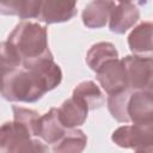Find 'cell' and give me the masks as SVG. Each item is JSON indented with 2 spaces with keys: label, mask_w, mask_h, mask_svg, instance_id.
<instances>
[{
  "label": "cell",
  "mask_w": 153,
  "mask_h": 153,
  "mask_svg": "<svg viewBox=\"0 0 153 153\" xmlns=\"http://www.w3.org/2000/svg\"><path fill=\"white\" fill-rule=\"evenodd\" d=\"M87 145L86 134L82 130L72 128L67 129L62 137L53 145L54 153H81Z\"/></svg>",
  "instance_id": "cell-15"
},
{
  "label": "cell",
  "mask_w": 153,
  "mask_h": 153,
  "mask_svg": "<svg viewBox=\"0 0 153 153\" xmlns=\"http://www.w3.org/2000/svg\"><path fill=\"white\" fill-rule=\"evenodd\" d=\"M39 0H7L0 1V14L18 16L22 19L37 18L39 13Z\"/></svg>",
  "instance_id": "cell-14"
},
{
  "label": "cell",
  "mask_w": 153,
  "mask_h": 153,
  "mask_svg": "<svg viewBox=\"0 0 153 153\" xmlns=\"http://www.w3.org/2000/svg\"><path fill=\"white\" fill-rule=\"evenodd\" d=\"M127 116L133 124L153 123L152 91H133L127 102Z\"/></svg>",
  "instance_id": "cell-7"
},
{
  "label": "cell",
  "mask_w": 153,
  "mask_h": 153,
  "mask_svg": "<svg viewBox=\"0 0 153 153\" xmlns=\"http://www.w3.org/2000/svg\"><path fill=\"white\" fill-rule=\"evenodd\" d=\"M57 114L62 126L66 129H72L84 124L88 109L80 99L72 97L62 103V105L57 109Z\"/></svg>",
  "instance_id": "cell-11"
},
{
  "label": "cell",
  "mask_w": 153,
  "mask_h": 153,
  "mask_svg": "<svg viewBox=\"0 0 153 153\" xmlns=\"http://www.w3.org/2000/svg\"><path fill=\"white\" fill-rule=\"evenodd\" d=\"M20 66H22V60L18 56V54L14 51V49L10 45L7 41L1 42L0 43V75L1 78L6 73Z\"/></svg>",
  "instance_id": "cell-20"
},
{
  "label": "cell",
  "mask_w": 153,
  "mask_h": 153,
  "mask_svg": "<svg viewBox=\"0 0 153 153\" xmlns=\"http://www.w3.org/2000/svg\"><path fill=\"white\" fill-rule=\"evenodd\" d=\"M96 74L99 85L108 93V96L128 90L126 69L122 60L120 59H114L105 62L96 72Z\"/></svg>",
  "instance_id": "cell-6"
},
{
  "label": "cell",
  "mask_w": 153,
  "mask_h": 153,
  "mask_svg": "<svg viewBox=\"0 0 153 153\" xmlns=\"http://www.w3.org/2000/svg\"><path fill=\"white\" fill-rule=\"evenodd\" d=\"M133 91L131 90H124L115 94L108 96V109L111 114V116L121 123H129L128 116H127V102Z\"/></svg>",
  "instance_id": "cell-18"
},
{
  "label": "cell",
  "mask_w": 153,
  "mask_h": 153,
  "mask_svg": "<svg viewBox=\"0 0 153 153\" xmlns=\"http://www.w3.org/2000/svg\"><path fill=\"white\" fill-rule=\"evenodd\" d=\"M111 140L117 146L134 149L136 153H152L153 123L122 126L112 133Z\"/></svg>",
  "instance_id": "cell-4"
},
{
  "label": "cell",
  "mask_w": 153,
  "mask_h": 153,
  "mask_svg": "<svg viewBox=\"0 0 153 153\" xmlns=\"http://www.w3.org/2000/svg\"><path fill=\"white\" fill-rule=\"evenodd\" d=\"M66 130L67 129L62 126L59 118L56 108H51L47 114L39 117L37 136L41 137L45 143L54 145L62 137Z\"/></svg>",
  "instance_id": "cell-12"
},
{
  "label": "cell",
  "mask_w": 153,
  "mask_h": 153,
  "mask_svg": "<svg viewBox=\"0 0 153 153\" xmlns=\"http://www.w3.org/2000/svg\"><path fill=\"white\" fill-rule=\"evenodd\" d=\"M7 42L20 57L22 65L44 57H53L48 47L47 27L38 23H19L10 33Z\"/></svg>",
  "instance_id": "cell-2"
},
{
  "label": "cell",
  "mask_w": 153,
  "mask_h": 153,
  "mask_svg": "<svg viewBox=\"0 0 153 153\" xmlns=\"http://www.w3.org/2000/svg\"><path fill=\"white\" fill-rule=\"evenodd\" d=\"M140 18V11L134 2H116L109 17V29L115 33H124Z\"/></svg>",
  "instance_id": "cell-9"
},
{
  "label": "cell",
  "mask_w": 153,
  "mask_h": 153,
  "mask_svg": "<svg viewBox=\"0 0 153 153\" xmlns=\"http://www.w3.org/2000/svg\"><path fill=\"white\" fill-rule=\"evenodd\" d=\"M114 59H118V53L115 45L110 42L96 43L86 54V63L93 72H97L105 62Z\"/></svg>",
  "instance_id": "cell-17"
},
{
  "label": "cell",
  "mask_w": 153,
  "mask_h": 153,
  "mask_svg": "<svg viewBox=\"0 0 153 153\" xmlns=\"http://www.w3.org/2000/svg\"><path fill=\"white\" fill-rule=\"evenodd\" d=\"M12 111H13V121L24 126L30 131V134L33 137H36L38 130V121L41 117L39 114L35 110L16 106V105L12 106Z\"/></svg>",
  "instance_id": "cell-19"
},
{
  "label": "cell",
  "mask_w": 153,
  "mask_h": 153,
  "mask_svg": "<svg viewBox=\"0 0 153 153\" xmlns=\"http://www.w3.org/2000/svg\"><path fill=\"white\" fill-rule=\"evenodd\" d=\"M152 30L151 22H142L131 30L128 36V45L135 56H151L152 54Z\"/></svg>",
  "instance_id": "cell-13"
},
{
  "label": "cell",
  "mask_w": 153,
  "mask_h": 153,
  "mask_svg": "<svg viewBox=\"0 0 153 153\" xmlns=\"http://www.w3.org/2000/svg\"><path fill=\"white\" fill-rule=\"evenodd\" d=\"M135 153H136V152H135Z\"/></svg>",
  "instance_id": "cell-22"
},
{
  "label": "cell",
  "mask_w": 153,
  "mask_h": 153,
  "mask_svg": "<svg viewBox=\"0 0 153 153\" xmlns=\"http://www.w3.org/2000/svg\"><path fill=\"white\" fill-rule=\"evenodd\" d=\"M72 97L80 99L87 106L88 110L98 109L105 103V97L102 90L92 80H87V81H82L78 84L76 87L73 90Z\"/></svg>",
  "instance_id": "cell-16"
},
{
  "label": "cell",
  "mask_w": 153,
  "mask_h": 153,
  "mask_svg": "<svg viewBox=\"0 0 153 153\" xmlns=\"http://www.w3.org/2000/svg\"><path fill=\"white\" fill-rule=\"evenodd\" d=\"M76 14V4L74 1L63 0H44L41 1L37 19L45 24L63 23L71 20Z\"/></svg>",
  "instance_id": "cell-8"
},
{
  "label": "cell",
  "mask_w": 153,
  "mask_h": 153,
  "mask_svg": "<svg viewBox=\"0 0 153 153\" xmlns=\"http://www.w3.org/2000/svg\"><path fill=\"white\" fill-rule=\"evenodd\" d=\"M0 153H48V146L35 139L24 126L12 121L0 126Z\"/></svg>",
  "instance_id": "cell-3"
},
{
  "label": "cell",
  "mask_w": 153,
  "mask_h": 153,
  "mask_svg": "<svg viewBox=\"0 0 153 153\" xmlns=\"http://www.w3.org/2000/svg\"><path fill=\"white\" fill-rule=\"evenodd\" d=\"M114 1L106 0H94L88 2L81 14L82 23L90 29H99L106 25L109 22L110 13L115 7Z\"/></svg>",
  "instance_id": "cell-10"
},
{
  "label": "cell",
  "mask_w": 153,
  "mask_h": 153,
  "mask_svg": "<svg viewBox=\"0 0 153 153\" xmlns=\"http://www.w3.org/2000/svg\"><path fill=\"white\" fill-rule=\"evenodd\" d=\"M1 79H2V78H1V75H0V90H1Z\"/></svg>",
  "instance_id": "cell-21"
},
{
  "label": "cell",
  "mask_w": 153,
  "mask_h": 153,
  "mask_svg": "<svg viewBox=\"0 0 153 153\" xmlns=\"http://www.w3.org/2000/svg\"><path fill=\"white\" fill-rule=\"evenodd\" d=\"M121 60L126 69L128 88L131 91H152V56L128 55Z\"/></svg>",
  "instance_id": "cell-5"
},
{
  "label": "cell",
  "mask_w": 153,
  "mask_h": 153,
  "mask_svg": "<svg viewBox=\"0 0 153 153\" xmlns=\"http://www.w3.org/2000/svg\"><path fill=\"white\" fill-rule=\"evenodd\" d=\"M62 72L54 57L23 63L1 79V96L8 102L35 103L61 84Z\"/></svg>",
  "instance_id": "cell-1"
}]
</instances>
